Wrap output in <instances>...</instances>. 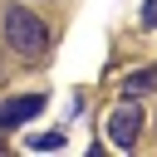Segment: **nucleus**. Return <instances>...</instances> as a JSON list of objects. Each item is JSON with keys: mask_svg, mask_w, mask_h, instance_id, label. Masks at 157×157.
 <instances>
[{"mask_svg": "<svg viewBox=\"0 0 157 157\" xmlns=\"http://www.w3.org/2000/svg\"><path fill=\"white\" fill-rule=\"evenodd\" d=\"M5 44L20 59H44L49 54V25L29 10V5H10L5 10Z\"/></svg>", "mask_w": 157, "mask_h": 157, "instance_id": "obj_1", "label": "nucleus"}, {"mask_svg": "<svg viewBox=\"0 0 157 157\" xmlns=\"http://www.w3.org/2000/svg\"><path fill=\"white\" fill-rule=\"evenodd\" d=\"M142 123H147V118H142L137 98H123L118 108H108V118H103V132H108V142H113V147H123V152H128V147L137 142Z\"/></svg>", "mask_w": 157, "mask_h": 157, "instance_id": "obj_2", "label": "nucleus"}, {"mask_svg": "<svg viewBox=\"0 0 157 157\" xmlns=\"http://www.w3.org/2000/svg\"><path fill=\"white\" fill-rule=\"evenodd\" d=\"M118 88H123V98H142V93H152V88H157V64H147V69H132V74H128Z\"/></svg>", "mask_w": 157, "mask_h": 157, "instance_id": "obj_4", "label": "nucleus"}, {"mask_svg": "<svg viewBox=\"0 0 157 157\" xmlns=\"http://www.w3.org/2000/svg\"><path fill=\"white\" fill-rule=\"evenodd\" d=\"M25 147H29V152H59V147H64V132H39V137H29Z\"/></svg>", "mask_w": 157, "mask_h": 157, "instance_id": "obj_5", "label": "nucleus"}, {"mask_svg": "<svg viewBox=\"0 0 157 157\" xmlns=\"http://www.w3.org/2000/svg\"><path fill=\"white\" fill-rule=\"evenodd\" d=\"M44 93H20V98H5L0 103V128H20V123H29V118H39L44 113Z\"/></svg>", "mask_w": 157, "mask_h": 157, "instance_id": "obj_3", "label": "nucleus"}, {"mask_svg": "<svg viewBox=\"0 0 157 157\" xmlns=\"http://www.w3.org/2000/svg\"><path fill=\"white\" fill-rule=\"evenodd\" d=\"M142 25H147V29H157V0H147V5H142Z\"/></svg>", "mask_w": 157, "mask_h": 157, "instance_id": "obj_6", "label": "nucleus"}]
</instances>
